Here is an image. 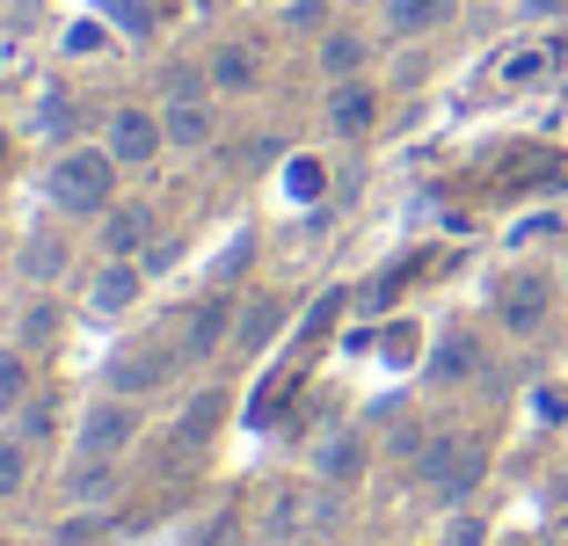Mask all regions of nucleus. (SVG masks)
I'll return each instance as SVG.
<instances>
[{
    "mask_svg": "<svg viewBox=\"0 0 568 546\" xmlns=\"http://www.w3.org/2000/svg\"><path fill=\"white\" fill-rule=\"evenodd\" d=\"M118 198V153L110 146H67L51 161V204L67 219H102Z\"/></svg>",
    "mask_w": 568,
    "mask_h": 546,
    "instance_id": "f257e3e1",
    "label": "nucleus"
},
{
    "mask_svg": "<svg viewBox=\"0 0 568 546\" xmlns=\"http://www.w3.org/2000/svg\"><path fill=\"white\" fill-rule=\"evenodd\" d=\"M481 474H488V452L474 445V437H430V445L416 452V481L437 503H467L474 488H481Z\"/></svg>",
    "mask_w": 568,
    "mask_h": 546,
    "instance_id": "f03ea898",
    "label": "nucleus"
},
{
    "mask_svg": "<svg viewBox=\"0 0 568 546\" xmlns=\"http://www.w3.org/2000/svg\"><path fill=\"white\" fill-rule=\"evenodd\" d=\"M554 314V277L547 270H510V277L496 284V321L510 335H539Z\"/></svg>",
    "mask_w": 568,
    "mask_h": 546,
    "instance_id": "7ed1b4c3",
    "label": "nucleus"
},
{
    "mask_svg": "<svg viewBox=\"0 0 568 546\" xmlns=\"http://www.w3.org/2000/svg\"><path fill=\"white\" fill-rule=\"evenodd\" d=\"M161 132H168V146H183V153L212 146V110H204V81L197 73H175V81H168Z\"/></svg>",
    "mask_w": 568,
    "mask_h": 546,
    "instance_id": "20e7f679",
    "label": "nucleus"
},
{
    "mask_svg": "<svg viewBox=\"0 0 568 546\" xmlns=\"http://www.w3.org/2000/svg\"><path fill=\"white\" fill-rule=\"evenodd\" d=\"M132 437H139V408L132 401H95V408L81 415L73 459H118V452H132Z\"/></svg>",
    "mask_w": 568,
    "mask_h": 546,
    "instance_id": "39448f33",
    "label": "nucleus"
},
{
    "mask_svg": "<svg viewBox=\"0 0 568 546\" xmlns=\"http://www.w3.org/2000/svg\"><path fill=\"white\" fill-rule=\"evenodd\" d=\"M226 335H234V299H226V292H204L197 306L183 314V335H175V343H183L190 364H197V357H219V343H226Z\"/></svg>",
    "mask_w": 568,
    "mask_h": 546,
    "instance_id": "423d86ee",
    "label": "nucleus"
},
{
    "mask_svg": "<svg viewBox=\"0 0 568 546\" xmlns=\"http://www.w3.org/2000/svg\"><path fill=\"white\" fill-rule=\"evenodd\" d=\"M175 364H183V343H146V350H132V357H118V372H110V386L118 394H161L168 380H175Z\"/></svg>",
    "mask_w": 568,
    "mask_h": 546,
    "instance_id": "0eeeda50",
    "label": "nucleus"
},
{
    "mask_svg": "<svg viewBox=\"0 0 568 546\" xmlns=\"http://www.w3.org/2000/svg\"><path fill=\"white\" fill-rule=\"evenodd\" d=\"M161 146H168L161 117H146V110H118L110 117V153H118V168H153Z\"/></svg>",
    "mask_w": 568,
    "mask_h": 546,
    "instance_id": "6e6552de",
    "label": "nucleus"
},
{
    "mask_svg": "<svg viewBox=\"0 0 568 546\" xmlns=\"http://www.w3.org/2000/svg\"><path fill=\"white\" fill-rule=\"evenodd\" d=\"M365 459H372V445L357 431H328L314 445V481H321V488H351V481L365 474Z\"/></svg>",
    "mask_w": 568,
    "mask_h": 546,
    "instance_id": "1a4fd4ad",
    "label": "nucleus"
},
{
    "mask_svg": "<svg viewBox=\"0 0 568 546\" xmlns=\"http://www.w3.org/2000/svg\"><path fill=\"white\" fill-rule=\"evenodd\" d=\"M139 292H146V270H139V255H110V263L95 270V284H88V306H95V314H124Z\"/></svg>",
    "mask_w": 568,
    "mask_h": 546,
    "instance_id": "9d476101",
    "label": "nucleus"
},
{
    "mask_svg": "<svg viewBox=\"0 0 568 546\" xmlns=\"http://www.w3.org/2000/svg\"><path fill=\"white\" fill-rule=\"evenodd\" d=\"M372 124H379V95H372V81H335V95H328V132L365 139Z\"/></svg>",
    "mask_w": 568,
    "mask_h": 546,
    "instance_id": "9b49d317",
    "label": "nucleus"
},
{
    "mask_svg": "<svg viewBox=\"0 0 568 546\" xmlns=\"http://www.w3.org/2000/svg\"><path fill=\"white\" fill-rule=\"evenodd\" d=\"M102 249L110 255L153 249V204H110V219H102Z\"/></svg>",
    "mask_w": 568,
    "mask_h": 546,
    "instance_id": "f8f14e48",
    "label": "nucleus"
},
{
    "mask_svg": "<svg viewBox=\"0 0 568 546\" xmlns=\"http://www.w3.org/2000/svg\"><path fill=\"white\" fill-rule=\"evenodd\" d=\"M459 16V0H386V30L394 37H430Z\"/></svg>",
    "mask_w": 568,
    "mask_h": 546,
    "instance_id": "ddd939ff",
    "label": "nucleus"
},
{
    "mask_svg": "<svg viewBox=\"0 0 568 546\" xmlns=\"http://www.w3.org/2000/svg\"><path fill=\"white\" fill-rule=\"evenodd\" d=\"M219 415H226V394H219V386H204V394L190 401L183 415H175V452H197V445H212Z\"/></svg>",
    "mask_w": 568,
    "mask_h": 546,
    "instance_id": "4468645a",
    "label": "nucleus"
},
{
    "mask_svg": "<svg viewBox=\"0 0 568 546\" xmlns=\"http://www.w3.org/2000/svg\"><path fill=\"white\" fill-rule=\"evenodd\" d=\"M481 372V350H474V335H437V350H430V380L437 386H459V380H474Z\"/></svg>",
    "mask_w": 568,
    "mask_h": 546,
    "instance_id": "2eb2a0df",
    "label": "nucleus"
},
{
    "mask_svg": "<svg viewBox=\"0 0 568 546\" xmlns=\"http://www.w3.org/2000/svg\"><path fill=\"white\" fill-rule=\"evenodd\" d=\"M277 328H284V299H248V306L234 314V343L241 350H270Z\"/></svg>",
    "mask_w": 568,
    "mask_h": 546,
    "instance_id": "dca6fc26",
    "label": "nucleus"
},
{
    "mask_svg": "<svg viewBox=\"0 0 568 546\" xmlns=\"http://www.w3.org/2000/svg\"><path fill=\"white\" fill-rule=\"evenodd\" d=\"M321 73H328V81H357V73H365V37L357 30H321Z\"/></svg>",
    "mask_w": 568,
    "mask_h": 546,
    "instance_id": "f3484780",
    "label": "nucleus"
},
{
    "mask_svg": "<svg viewBox=\"0 0 568 546\" xmlns=\"http://www.w3.org/2000/svg\"><path fill=\"white\" fill-rule=\"evenodd\" d=\"M16 270H22L30 284L67 277V241H59V233H30V241H22V255H16Z\"/></svg>",
    "mask_w": 568,
    "mask_h": 546,
    "instance_id": "a211bd4d",
    "label": "nucleus"
},
{
    "mask_svg": "<svg viewBox=\"0 0 568 546\" xmlns=\"http://www.w3.org/2000/svg\"><path fill=\"white\" fill-rule=\"evenodd\" d=\"M67 496L73 503H110L118 496V459H81L67 474Z\"/></svg>",
    "mask_w": 568,
    "mask_h": 546,
    "instance_id": "6ab92c4d",
    "label": "nucleus"
},
{
    "mask_svg": "<svg viewBox=\"0 0 568 546\" xmlns=\"http://www.w3.org/2000/svg\"><path fill=\"white\" fill-rule=\"evenodd\" d=\"M204 81L226 88V95L255 88V51H248V44H219V51H212V73H204Z\"/></svg>",
    "mask_w": 568,
    "mask_h": 546,
    "instance_id": "aec40b11",
    "label": "nucleus"
},
{
    "mask_svg": "<svg viewBox=\"0 0 568 546\" xmlns=\"http://www.w3.org/2000/svg\"><path fill=\"white\" fill-rule=\"evenodd\" d=\"M554 51H561V44H525V51H510V59L496 67V81L503 88H532L539 73H554Z\"/></svg>",
    "mask_w": 568,
    "mask_h": 546,
    "instance_id": "412c9836",
    "label": "nucleus"
},
{
    "mask_svg": "<svg viewBox=\"0 0 568 546\" xmlns=\"http://www.w3.org/2000/svg\"><path fill=\"white\" fill-rule=\"evenodd\" d=\"M22 401H30V372H22L16 350H0V415H16Z\"/></svg>",
    "mask_w": 568,
    "mask_h": 546,
    "instance_id": "4be33fe9",
    "label": "nucleus"
},
{
    "mask_svg": "<svg viewBox=\"0 0 568 546\" xmlns=\"http://www.w3.org/2000/svg\"><path fill=\"white\" fill-rule=\"evenodd\" d=\"M102 16L118 22V30H132L139 44L153 37V0H102Z\"/></svg>",
    "mask_w": 568,
    "mask_h": 546,
    "instance_id": "5701e85b",
    "label": "nucleus"
},
{
    "mask_svg": "<svg viewBox=\"0 0 568 546\" xmlns=\"http://www.w3.org/2000/svg\"><path fill=\"white\" fill-rule=\"evenodd\" d=\"M22 481H30V452H22L16 437H0V496H16Z\"/></svg>",
    "mask_w": 568,
    "mask_h": 546,
    "instance_id": "b1692460",
    "label": "nucleus"
},
{
    "mask_svg": "<svg viewBox=\"0 0 568 546\" xmlns=\"http://www.w3.org/2000/svg\"><path fill=\"white\" fill-rule=\"evenodd\" d=\"M437 546H488V525H481L474 510H452V517H445V539H437Z\"/></svg>",
    "mask_w": 568,
    "mask_h": 546,
    "instance_id": "393cba45",
    "label": "nucleus"
},
{
    "mask_svg": "<svg viewBox=\"0 0 568 546\" xmlns=\"http://www.w3.org/2000/svg\"><path fill=\"white\" fill-rule=\"evenodd\" d=\"M284 22L292 30H328V0H284Z\"/></svg>",
    "mask_w": 568,
    "mask_h": 546,
    "instance_id": "a878e982",
    "label": "nucleus"
},
{
    "mask_svg": "<svg viewBox=\"0 0 568 546\" xmlns=\"http://www.w3.org/2000/svg\"><path fill=\"white\" fill-rule=\"evenodd\" d=\"M321 190H328L321 161H292V198H321Z\"/></svg>",
    "mask_w": 568,
    "mask_h": 546,
    "instance_id": "bb28decb",
    "label": "nucleus"
},
{
    "mask_svg": "<svg viewBox=\"0 0 568 546\" xmlns=\"http://www.w3.org/2000/svg\"><path fill=\"white\" fill-rule=\"evenodd\" d=\"M51 328H59L51 306H30V314H22V343H51Z\"/></svg>",
    "mask_w": 568,
    "mask_h": 546,
    "instance_id": "cd10ccee",
    "label": "nucleus"
},
{
    "mask_svg": "<svg viewBox=\"0 0 568 546\" xmlns=\"http://www.w3.org/2000/svg\"><path fill=\"white\" fill-rule=\"evenodd\" d=\"M335 314H343V292H328L314 314H306V335H328V328H335Z\"/></svg>",
    "mask_w": 568,
    "mask_h": 546,
    "instance_id": "c85d7f7f",
    "label": "nucleus"
},
{
    "mask_svg": "<svg viewBox=\"0 0 568 546\" xmlns=\"http://www.w3.org/2000/svg\"><path fill=\"white\" fill-rule=\"evenodd\" d=\"M73 117H81V110H67V95H44V117H37V124H44V132H67Z\"/></svg>",
    "mask_w": 568,
    "mask_h": 546,
    "instance_id": "c756f323",
    "label": "nucleus"
},
{
    "mask_svg": "<svg viewBox=\"0 0 568 546\" xmlns=\"http://www.w3.org/2000/svg\"><path fill=\"white\" fill-rule=\"evenodd\" d=\"M67 51H102V30H95V22H73V30H67Z\"/></svg>",
    "mask_w": 568,
    "mask_h": 546,
    "instance_id": "7c9ffc66",
    "label": "nucleus"
},
{
    "mask_svg": "<svg viewBox=\"0 0 568 546\" xmlns=\"http://www.w3.org/2000/svg\"><path fill=\"white\" fill-rule=\"evenodd\" d=\"M153 8H175V0H153Z\"/></svg>",
    "mask_w": 568,
    "mask_h": 546,
    "instance_id": "2f4dec72",
    "label": "nucleus"
}]
</instances>
